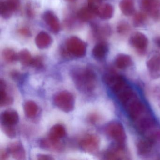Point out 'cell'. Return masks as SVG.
Wrapping results in <instances>:
<instances>
[{
    "label": "cell",
    "mask_w": 160,
    "mask_h": 160,
    "mask_svg": "<svg viewBox=\"0 0 160 160\" xmlns=\"http://www.w3.org/2000/svg\"><path fill=\"white\" fill-rule=\"evenodd\" d=\"M72 76L78 88L85 92L94 89L96 84V75L89 68L75 69L72 72Z\"/></svg>",
    "instance_id": "cell-1"
},
{
    "label": "cell",
    "mask_w": 160,
    "mask_h": 160,
    "mask_svg": "<svg viewBox=\"0 0 160 160\" xmlns=\"http://www.w3.org/2000/svg\"><path fill=\"white\" fill-rule=\"evenodd\" d=\"M123 106L129 118L134 122L147 113L145 105L137 94Z\"/></svg>",
    "instance_id": "cell-2"
},
{
    "label": "cell",
    "mask_w": 160,
    "mask_h": 160,
    "mask_svg": "<svg viewBox=\"0 0 160 160\" xmlns=\"http://www.w3.org/2000/svg\"><path fill=\"white\" fill-rule=\"evenodd\" d=\"M53 102L57 107L66 113L71 112L74 108V97L72 93L67 91L56 93L53 98Z\"/></svg>",
    "instance_id": "cell-3"
},
{
    "label": "cell",
    "mask_w": 160,
    "mask_h": 160,
    "mask_svg": "<svg viewBox=\"0 0 160 160\" xmlns=\"http://www.w3.org/2000/svg\"><path fill=\"white\" fill-rule=\"evenodd\" d=\"M65 46L69 54L77 58L85 57L87 52V44L78 37L72 36L67 39Z\"/></svg>",
    "instance_id": "cell-4"
},
{
    "label": "cell",
    "mask_w": 160,
    "mask_h": 160,
    "mask_svg": "<svg viewBox=\"0 0 160 160\" xmlns=\"http://www.w3.org/2000/svg\"><path fill=\"white\" fill-rule=\"evenodd\" d=\"M105 131L108 135L116 141L117 144L124 145L126 136L121 123L118 122H110L106 127Z\"/></svg>",
    "instance_id": "cell-5"
},
{
    "label": "cell",
    "mask_w": 160,
    "mask_h": 160,
    "mask_svg": "<svg viewBox=\"0 0 160 160\" xmlns=\"http://www.w3.org/2000/svg\"><path fill=\"white\" fill-rule=\"evenodd\" d=\"M142 11L155 20L160 19V0H140Z\"/></svg>",
    "instance_id": "cell-6"
},
{
    "label": "cell",
    "mask_w": 160,
    "mask_h": 160,
    "mask_svg": "<svg viewBox=\"0 0 160 160\" xmlns=\"http://www.w3.org/2000/svg\"><path fill=\"white\" fill-rule=\"evenodd\" d=\"M130 45L140 54H144L148 45V40L142 32H136L130 36L129 40Z\"/></svg>",
    "instance_id": "cell-7"
},
{
    "label": "cell",
    "mask_w": 160,
    "mask_h": 160,
    "mask_svg": "<svg viewBox=\"0 0 160 160\" xmlns=\"http://www.w3.org/2000/svg\"><path fill=\"white\" fill-rule=\"evenodd\" d=\"M100 138L94 134H88L84 137L79 141V145L81 149L85 152L94 153L100 147Z\"/></svg>",
    "instance_id": "cell-8"
},
{
    "label": "cell",
    "mask_w": 160,
    "mask_h": 160,
    "mask_svg": "<svg viewBox=\"0 0 160 160\" xmlns=\"http://www.w3.org/2000/svg\"><path fill=\"white\" fill-rule=\"evenodd\" d=\"M19 6V0H2L0 2V15L2 18L8 19Z\"/></svg>",
    "instance_id": "cell-9"
},
{
    "label": "cell",
    "mask_w": 160,
    "mask_h": 160,
    "mask_svg": "<svg viewBox=\"0 0 160 160\" xmlns=\"http://www.w3.org/2000/svg\"><path fill=\"white\" fill-rule=\"evenodd\" d=\"M147 68L152 77H160V53L154 51L151 54L146 62Z\"/></svg>",
    "instance_id": "cell-10"
},
{
    "label": "cell",
    "mask_w": 160,
    "mask_h": 160,
    "mask_svg": "<svg viewBox=\"0 0 160 160\" xmlns=\"http://www.w3.org/2000/svg\"><path fill=\"white\" fill-rule=\"evenodd\" d=\"M40 148L42 149L54 152H60L63 149V145L60 140L49 137L42 138L40 142Z\"/></svg>",
    "instance_id": "cell-11"
},
{
    "label": "cell",
    "mask_w": 160,
    "mask_h": 160,
    "mask_svg": "<svg viewBox=\"0 0 160 160\" xmlns=\"http://www.w3.org/2000/svg\"><path fill=\"white\" fill-rule=\"evenodd\" d=\"M7 150L16 160L26 159V151L22 143L20 141H15L10 143Z\"/></svg>",
    "instance_id": "cell-12"
},
{
    "label": "cell",
    "mask_w": 160,
    "mask_h": 160,
    "mask_svg": "<svg viewBox=\"0 0 160 160\" xmlns=\"http://www.w3.org/2000/svg\"><path fill=\"white\" fill-rule=\"evenodd\" d=\"M19 121V115L16 110L7 109L2 112L1 115V124L14 126Z\"/></svg>",
    "instance_id": "cell-13"
},
{
    "label": "cell",
    "mask_w": 160,
    "mask_h": 160,
    "mask_svg": "<svg viewBox=\"0 0 160 160\" xmlns=\"http://www.w3.org/2000/svg\"><path fill=\"white\" fill-rule=\"evenodd\" d=\"M43 18L50 29L54 33H58L60 30L59 21L57 16L53 12L48 11L45 12Z\"/></svg>",
    "instance_id": "cell-14"
},
{
    "label": "cell",
    "mask_w": 160,
    "mask_h": 160,
    "mask_svg": "<svg viewBox=\"0 0 160 160\" xmlns=\"http://www.w3.org/2000/svg\"><path fill=\"white\" fill-rule=\"evenodd\" d=\"M138 130L140 132H145L154 125V122L152 117L148 112L135 122Z\"/></svg>",
    "instance_id": "cell-15"
},
{
    "label": "cell",
    "mask_w": 160,
    "mask_h": 160,
    "mask_svg": "<svg viewBox=\"0 0 160 160\" xmlns=\"http://www.w3.org/2000/svg\"><path fill=\"white\" fill-rule=\"evenodd\" d=\"M153 138H147L138 140L137 144V152L139 155H144L150 152L154 142Z\"/></svg>",
    "instance_id": "cell-16"
},
{
    "label": "cell",
    "mask_w": 160,
    "mask_h": 160,
    "mask_svg": "<svg viewBox=\"0 0 160 160\" xmlns=\"http://www.w3.org/2000/svg\"><path fill=\"white\" fill-rule=\"evenodd\" d=\"M35 42L38 48L41 49L48 48L53 42V39L50 35L45 32L38 33L35 39Z\"/></svg>",
    "instance_id": "cell-17"
},
{
    "label": "cell",
    "mask_w": 160,
    "mask_h": 160,
    "mask_svg": "<svg viewBox=\"0 0 160 160\" xmlns=\"http://www.w3.org/2000/svg\"><path fill=\"white\" fill-rule=\"evenodd\" d=\"M108 46L106 43L101 42L95 45L92 51V56L95 59L102 60L106 57Z\"/></svg>",
    "instance_id": "cell-18"
},
{
    "label": "cell",
    "mask_w": 160,
    "mask_h": 160,
    "mask_svg": "<svg viewBox=\"0 0 160 160\" xmlns=\"http://www.w3.org/2000/svg\"><path fill=\"white\" fill-rule=\"evenodd\" d=\"M114 13V7L108 3L98 6L97 16L102 20H108L112 18Z\"/></svg>",
    "instance_id": "cell-19"
},
{
    "label": "cell",
    "mask_w": 160,
    "mask_h": 160,
    "mask_svg": "<svg viewBox=\"0 0 160 160\" xmlns=\"http://www.w3.org/2000/svg\"><path fill=\"white\" fill-rule=\"evenodd\" d=\"M132 64V58L129 55L124 54H118L115 59V65L121 70L125 69Z\"/></svg>",
    "instance_id": "cell-20"
},
{
    "label": "cell",
    "mask_w": 160,
    "mask_h": 160,
    "mask_svg": "<svg viewBox=\"0 0 160 160\" xmlns=\"http://www.w3.org/2000/svg\"><path fill=\"white\" fill-rule=\"evenodd\" d=\"M119 8L123 15L131 16L135 13L134 0H121L119 2Z\"/></svg>",
    "instance_id": "cell-21"
},
{
    "label": "cell",
    "mask_w": 160,
    "mask_h": 160,
    "mask_svg": "<svg viewBox=\"0 0 160 160\" xmlns=\"http://www.w3.org/2000/svg\"><path fill=\"white\" fill-rule=\"evenodd\" d=\"M6 85L4 80L1 79L0 82L1 98L0 104L1 107H5L12 104L13 102V99L7 93L6 91Z\"/></svg>",
    "instance_id": "cell-22"
},
{
    "label": "cell",
    "mask_w": 160,
    "mask_h": 160,
    "mask_svg": "<svg viewBox=\"0 0 160 160\" xmlns=\"http://www.w3.org/2000/svg\"><path fill=\"white\" fill-rule=\"evenodd\" d=\"M66 131L63 125L57 124L52 126L49 131L48 137L54 139L60 140L65 136Z\"/></svg>",
    "instance_id": "cell-23"
},
{
    "label": "cell",
    "mask_w": 160,
    "mask_h": 160,
    "mask_svg": "<svg viewBox=\"0 0 160 160\" xmlns=\"http://www.w3.org/2000/svg\"><path fill=\"white\" fill-rule=\"evenodd\" d=\"M24 110L25 115L29 118H33L38 113V106L32 101H28L24 104Z\"/></svg>",
    "instance_id": "cell-24"
},
{
    "label": "cell",
    "mask_w": 160,
    "mask_h": 160,
    "mask_svg": "<svg viewBox=\"0 0 160 160\" xmlns=\"http://www.w3.org/2000/svg\"><path fill=\"white\" fill-rule=\"evenodd\" d=\"M93 31L96 37L102 39L108 37L111 34V29L108 25L99 26L97 25L92 26Z\"/></svg>",
    "instance_id": "cell-25"
},
{
    "label": "cell",
    "mask_w": 160,
    "mask_h": 160,
    "mask_svg": "<svg viewBox=\"0 0 160 160\" xmlns=\"http://www.w3.org/2000/svg\"><path fill=\"white\" fill-rule=\"evenodd\" d=\"M96 15L88 7H83L79 10L77 13L78 19L83 22H87L93 19Z\"/></svg>",
    "instance_id": "cell-26"
},
{
    "label": "cell",
    "mask_w": 160,
    "mask_h": 160,
    "mask_svg": "<svg viewBox=\"0 0 160 160\" xmlns=\"http://www.w3.org/2000/svg\"><path fill=\"white\" fill-rule=\"evenodd\" d=\"M18 60L22 65L28 67L31 66L33 58L28 49H23L18 53Z\"/></svg>",
    "instance_id": "cell-27"
},
{
    "label": "cell",
    "mask_w": 160,
    "mask_h": 160,
    "mask_svg": "<svg viewBox=\"0 0 160 160\" xmlns=\"http://www.w3.org/2000/svg\"><path fill=\"white\" fill-rule=\"evenodd\" d=\"M2 56L4 61L8 63H12L18 60V54L11 48L3 49Z\"/></svg>",
    "instance_id": "cell-28"
},
{
    "label": "cell",
    "mask_w": 160,
    "mask_h": 160,
    "mask_svg": "<svg viewBox=\"0 0 160 160\" xmlns=\"http://www.w3.org/2000/svg\"><path fill=\"white\" fill-rule=\"evenodd\" d=\"M147 20V14L144 12L135 13L133 18V25L135 28H140L145 25Z\"/></svg>",
    "instance_id": "cell-29"
},
{
    "label": "cell",
    "mask_w": 160,
    "mask_h": 160,
    "mask_svg": "<svg viewBox=\"0 0 160 160\" xmlns=\"http://www.w3.org/2000/svg\"><path fill=\"white\" fill-rule=\"evenodd\" d=\"M130 25L125 21H122L118 23L117 31L118 34L124 35L127 34L131 30Z\"/></svg>",
    "instance_id": "cell-30"
},
{
    "label": "cell",
    "mask_w": 160,
    "mask_h": 160,
    "mask_svg": "<svg viewBox=\"0 0 160 160\" xmlns=\"http://www.w3.org/2000/svg\"><path fill=\"white\" fill-rule=\"evenodd\" d=\"M2 131L5 134L11 138H13L16 136V131L13 126L1 124Z\"/></svg>",
    "instance_id": "cell-31"
},
{
    "label": "cell",
    "mask_w": 160,
    "mask_h": 160,
    "mask_svg": "<svg viewBox=\"0 0 160 160\" xmlns=\"http://www.w3.org/2000/svg\"><path fill=\"white\" fill-rule=\"evenodd\" d=\"M31 66L37 69H40L43 66V58L40 56L33 58Z\"/></svg>",
    "instance_id": "cell-32"
},
{
    "label": "cell",
    "mask_w": 160,
    "mask_h": 160,
    "mask_svg": "<svg viewBox=\"0 0 160 160\" xmlns=\"http://www.w3.org/2000/svg\"><path fill=\"white\" fill-rule=\"evenodd\" d=\"M9 154L7 150L1 149L0 152V160H7L9 158Z\"/></svg>",
    "instance_id": "cell-33"
},
{
    "label": "cell",
    "mask_w": 160,
    "mask_h": 160,
    "mask_svg": "<svg viewBox=\"0 0 160 160\" xmlns=\"http://www.w3.org/2000/svg\"><path fill=\"white\" fill-rule=\"evenodd\" d=\"M37 159L39 160H52L54 158L50 155L47 154H39L37 156Z\"/></svg>",
    "instance_id": "cell-34"
},
{
    "label": "cell",
    "mask_w": 160,
    "mask_h": 160,
    "mask_svg": "<svg viewBox=\"0 0 160 160\" xmlns=\"http://www.w3.org/2000/svg\"><path fill=\"white\" fill-rule=\"evenodd\" d=\"M98 118H99L97 115L95 114H92L89 117L88 119L91 123H94L98 120L99 119Z\"/></svg>",
    "instance_id": "cell-35"
},
{
    "label": "cell",
    "mask_w": 160,
    "mask_h": 160,
    "mask_svg": "<svg viewBox=\"0 0 160 160\" xmlns=\"http://www.w3.org/2000/svg\"><path fill=\"white\" fill-rule=\"evenodd\" d=\"M19 32L20 34H23L25 36H30L31 35L30 31L28 29H21L19 30Z\"/></svg>",
    "instance_id": "cell-36"
},
{
    "label": "cell",
    "mask_w": 160,
    "mask_h": 160,
    "mask_svg": "<svg viewBox=\"0 0 160 160\" xmlns=\"http://www.w3.org/2000/svg\"><path fill=\"white\" fill-rule=\"evenodd\" d=\"M11 75L13 78L15 79V80L19 79V78L20 77V73L17 71H13V72H12Z\"/></svg>",
    "instance_id": "cell-37"
},
{
    "label": "cell",
    "mask_w": 160,
    "mask_h": 160,
    "mask_svg": "<svg viewBox=\"0 0 160 160\" xmlns=\"http://www.w3.org/2000/svg\"><path fill=\"white\" fill-rule=\"evenodd\" d=\"M154 42H155V44L157 45V46L160 48V37L156 38V39H155Z\"/></svg>",
    "instance_id": "cell-38"
},
{
    "label": "cell",
    "mask_w": 160,
    "mask_h": 160,
    "mask_svg": "<svg viewBox=\"0 0 160 160\" xmlns=\"http://www.w3.org/2000/svg\"><path fill=\"white\" fill-rule=\"evenodd\" d=\"M106 1V0H95V1H96L97 3H101V2H102L103 1Z\"/></svg>",
    "instance_id": "cell-39"
},
{
    "label": "cell",
    "mask_w": 160,
    "mask_h": 160,
    "mask_svg": "<svg viewBox=\"0 0 160 160\" xmlns=\"http://www.w3.org/2000/svg\"><path fill=\"white\" fill-rule=\"evenodd\" d=\"M67 1H72V0H67Z\"/></svg>",
    "instance_id": "cell-40"
}]
</instances>
